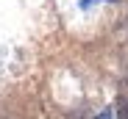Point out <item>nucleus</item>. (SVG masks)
I'll list each match as a JSON object with an SVG mask.
<instances>
[{
  "instance_id": "nucleus-1",
  "label": "nucleus",
  "mask_w": 128,
  "mask_h": 119,
  "mask_svg": "<svg viewBox=\"0 0 128 119\" xmlns=\"http://www.w3.org/2000/svg\"><path fill=\"white\" fill-rule=\"evenodd\" d=\"M98 119H114V114H112V108H106V111H103V114H100Z\"/></svg>"
},
{
  "instance_id": "nucleus-2",
  "label": "nucleus",
  "mask_w": 128,
  "mask_h": 119,
  "mask_svg": "<svg viewBox=\"0 0 128 119\" xmlns=\"http://www.w3.org/2000/svg\"><path fill=\"white\" fill-rule=\"evenodd\" d=\"M120 119H128V105H122V108H120Z\"/></svg>"
}]
</instances>
